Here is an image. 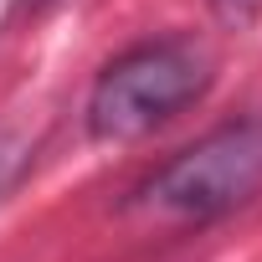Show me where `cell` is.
I'll return each mask as SVG.
<instances>
[{
	"instance_id": "obj_1",
	"label": "cell",
	"mask_w": 262,
	"mask_h": 262,
	"mask_svg": "<svg viewBox=\"0 0 262 262\" xmlns=\"http://www.w3.org/2000/svg\"><path fill=\"white\" fill-rule=\"evenodd\" d=\"M257 190H262V118H236L211 128L175 160H165L128 195V211L165 226H190V221L201 226L247 206Z\"/></svg>"
},
{
	"instance_id": "obj_2",
	"label": "cell",
	"mask_w": 262,
	"mask_h": 262,
	"mask_svg": "<svg viewBox=\"0 0 262 262\" xmlns=\"http://www.w3.org/2000/svg\"><path fill=\"white\" fill-rule=\"evenodd\" d=\"M211 82L206 52H195L180 36L144 41L134 52L113 57L93 93H88V134L98 144H134L170 123L180 108H190Z\"/></svg>"
},
{
	"instance_id": "obj_3",
	"label": "cell",
	"mask_w": 262,
	"mask_h": 262,
	"mask_svg": "<svg viewBox=\"0 0 262 262\" xmlns=\"http://www.w3.org/2000/svg\"><path fill=\"white\" fill-rule=\"evenodd\" d=\"M211 6V16L221 21V26H231V31H247L252 21H262V0H206Z\"/></svg>"
},
{
	"instance_id": "obj_4",
	"label": "cell",
	"mask_w": 262,
	"mask_h": 262,
	"mask_svg": "<svg viewBox=\"0 0 262 262\" xmlns=\"http://www.w3.org/2000/svg\"><path fill=\"white\" fill-rule=\"evenodd\" d=\"M21 165H26V149H21V144H16L11 134H0V195H6V190L16 185Z\"/></svg>"
}]
</instances>
